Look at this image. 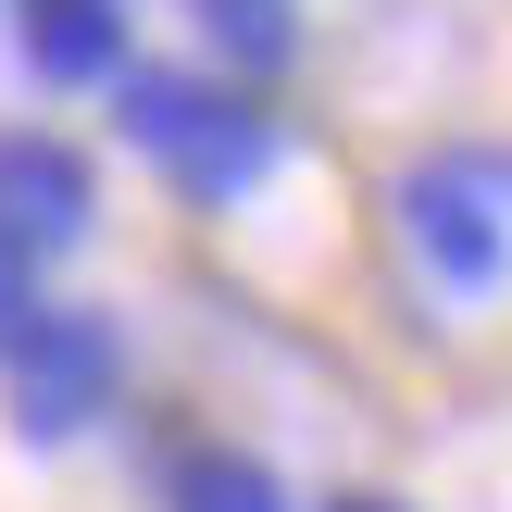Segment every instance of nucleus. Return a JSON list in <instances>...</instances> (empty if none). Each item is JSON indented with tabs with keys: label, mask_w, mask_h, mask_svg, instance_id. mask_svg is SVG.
<instances>
[{
	"label": "nucleus",
	"mask_w": 512,
	"mask_h": 512,
	"mask_svg": "<svg viewBox=\"0 0 512 512\" xmlns=\"http://www.w3.org/2000/svg\"><path fill=\"white\" fill-rule=\"evenodd\" d=\"M163 488H175V512H288V488L263 463H238V450H188Z\"/></svg>",
	"instance_id": "nucleus-6"
},
{
	"label": "nucleus",
	"mask_w": 512,
	"mask_h": 512,
	"mask_svg": "<svg viewBox=\"0 0 512 512\" xmlns=\"http://www.w3.org/2000/svg\"><path fill=\"white\" fill-rule=\"evenodd\" d=\"M325 512H413V500H388V488H350V500H325Z\"/></svg>",
	"instance_id": "nucleus-8"
},
{
	"label": "nucleus",
	"mask_w": 512,
	"mask_h": 512,
	"mask_svg": "<svg viewBox=\"0 0 512 512\" xmlns=\"http://www.w3.org/2000/svg\"><path fill=\"white\" fill-rule=\"evenodd\" d=\"M0 350H13V425L25 438H75L113 400V325H88V313H25Z\"/></svg>",
	"instance_id": "nucleus-2"
},
{
	"label": "nucleus",
	"mask_w": 512,
	"mask_h": 512,
	"mask_svg": "<svg viewBox=\"0 0 512 512\" xmlns=\"http://www.w3.org/2000/svg\"><path fill=\"white\" fill-rule=\"evenodd\" d=\"M113 113H125V138H138L150 163L200 200V213H225V200L275 163V113H263V100H238V88H213V75H163V63H138Z\"/></svg>",
	"instance_id": "nucleus-1"
},
{
	"label": "nucleus",
	"mask_w": 512,
	"mask_h": 512,
	"mask_svg": "<svg viewBox=\"0 0 512 512\" xmlns=\"http://www.w3.org/2000/svg\"><path fill=\"white\" fill-rule=\"evenodd\" d=\"M400 225H413V250L438 263V288H500V213H488V188H475L463 163H413L400 175Z\"/></svg>",
	"instance_id": "nucleus-4"
},
{
	"label": "nucleus",
	"mask_w": 512,
	"mask_h": 512,
	"mask_svg": "<svg viewBox=\"0 0 512 512\" xmlns=\"http://www.w3.org/2000/svg\"><path fill=\"white\" fill-rule=\"evenodd\" d=\"M25 63H38L50 88L125 75V0H25Z\"/></svg>",
	"instance_id": "nucleus-5"
},
{
	"label": "nucleus",
	"mask_w": 512,
	"mask_h": 512,
	"mask_svg": "<svg viewBox=\"0 0 512 512\" xmlns=\"http://www.w3.org/2000/svg\"><path fill=\"white\" fill-rule=\"evenodd\" d=\"M88 238V163L38 125H0V250L38 263V250H75Z\"/></svg>",
	"instance_id": "nucleus-3"
},
{
	"label": "nucleus",
	"mask_w": 512,
	"mask_h": 512,
	"mask_svg": "<svg viewBox=\"0 0 512 512\" xmlns=\"http://www.w3.org/2000/svg\"><path fill=\"white\" fill-rule=\"evenodd\" d=\"M200 25H213V50L225 63H250V75H275L300 50V25H288V0H188Z\"/></svg>",
	"instance_id": "nucleus-7"
}]
</instances>
